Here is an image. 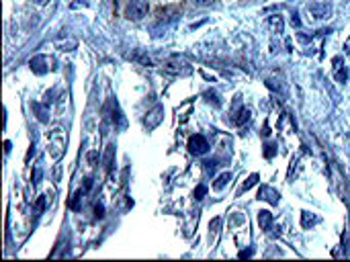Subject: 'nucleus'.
Here are the masks:
<instances>
[{"instance_id": "f257e3e1", "label": "nucleus", "mask_w": 350, "mask_h": 262, "mask_svg": "<svg viewBox=\"0 0 350 262\" xmlns=\"http://www.w3.org/2000/svg\"><path fill=\"white\" fill-rule=\"evenodd\" d=\"M148 15V2L146 0H131L125 6V17L129 21H142Z\"/></svg>"}, {"instance_id": "f03ea898", "label": "nucleus", "mask_w": 350, "mask_h": 262, "mask_svg": "<svg viewBox=\"0 0 350 262\" xmlns=\"http://www.w3.org/2000/svg\"><path fill=\"white\" fill-rule=\"evenodd\" d=\"M189 152L191 154H195V156H203V154H207L209 152V142L205 140V135H201V133H197V135H191V140H189Z\"/></svg>"}, {"instance_id": "7ed1b4c3", "label": "nucleus", "mask_w": 350, "mask_h": 262, "mask_svg": "<svg viewBox=\"0 0 350 262\" xmlns=\"http://www.w3.org/2000/svg\"><path fill=\"white\" fill-rule=\"evenodd\" d=\"M166 70L174 72V74H189L191 72V64L186 62L184 58H180V55H172V58L166 60Z\"/></svg>"}, {"instance_id": "20e7f679", "label": "nucleus", "mask_w": 350, "mask_h": 262, "mask_svg": "<svg viewBox=\"0 0 350 262\" xmlns=\"http://www.w3.org/2000/svg\"><path fill=\"white\" fill-rule=\"evenodd\" d=\"M258 199L271 203V205H278V201H281V195H278V191H275L273 187L262 185V187L258 189Z\"/></svg>"}, {"instance_id": "39448f33", "label": "nucleus", "mask_w": 350, "mask_h": 262, "mask_svg": "<svg viewBox=\"0 0 350 262\" xmlns=\"http://www.w3.org/2000/svg\"><path fill=\"white\" fill-rule=\"evenodd\" d=\"M309 13L313 19H325V17H330L332 8L325 2H313V4H309Z\"/></svg>"}, {"instance_id": "423d86ee", "label": "nucleus", "mask_w": 350, "mask_h": 262, "mask_svg": "<svg viewBox=\"0 0 350 262\" xmlns=\"http://www.w3.org/2000/svg\"><path fill=\"white\" fill-rule=\"evenodd\" d=\"M162 113H164V109H162L160 105H158L154 111H150V113H148V117H146V125H148L150 129H151V127H156V125L162 121Z\"/></svg>"}, {"instance_id": "0eeeda50", "label": "nucleus", "mask_w": 350, "mask_h": 262, "mask_svg": "<svg viewBox=\"0 0 350 262\" xmlns=\"http://www.w3.org/2000/svg\"><path fill=\"white\" fill-rule=\"evenodd\" d=\"M250 119V111L246 109V107H240V111L238 113H233V115L227 119L231 125H242L244 121H248Z\"/></svg>"}, {"instance_id": "6e6552de", "label": "nucleus", "mask_w": 350, "mask_h": 262, "mask_svg": "<svg viewBox=\"0 0 350 262\" xmlns=\"http://www.w3.org/2000/svg\"><path fill=\"white\" fill-rule=\"evenodd\" d=\"M45 62H48V60L41 58V55H37V58H33V60L29 62V64H31V70H33L35 74H45V72H48V68L43 66Z\"/></svg>"}, {"instance_id": "1a4fd4ad", "label": "nucleus", "mask_w": 350, "mask_h": 262, "mask_svg": "<svg viewBox=\"0 0 350 262\" xmlns=\"http://www.w3.org/2000/svg\"><path fill=\"white\" fill-rule=\"evenodd\" d=\"M258 225L262 227V230H271V225H273V215H271V211H260V213H258Z\"/></svg>"}, {"instance_id": "9d476101", "label": "nucleus", "mask_w": 350, "mask_h": 262, "mask_svg": "<svg viewBox=\"0 0 350 262\" xmlns=\"http://www.w3.org/2000/svg\"><path fill=\"white\" fill-rule=\"evenodd\" d=\"M33 111L37 113V119L41 121V123H45V121H50V117H48V113H50V109L45 107V105H39V102H33Z\"/></svg>"}, {"instance_id": "9b49d317", "label": "nucleus", "mask_w": 350, "mask_h": 262, "mask_svg": "<svg viewBox=\"0 0 350 262\" xmlns=\"http://www.w3.org/2000/svg\"><path fill=\"white\" fill-rule=\"evenodd\" d=\"M229 180H231V174H229V172H224V174H219V176H217V180L213 182V189H215V191H221V189H224V187L227 185Z\"/></svg>"}, {"instance_id": "f8f14e48", "label": "nucleus", "mask_w": 350, "mask_h": 262, "mask_svg": "<svg viewBox=\"0 0 350 262\" xmlns=\"http://www.w3.org/2000/svg\"><path fill=\"white\" fill-rule=\"evenodd\" d=\"M268 25L275 29V33H283V17H278V15L271 17L268 19Z\"/></svg>"}, {"instance_id": "ddd939ff", "label": "nucleus", "mask_w": 350, "mask_h": 262, "mask_svg": "<svg viewBox=\"0 0 350 262\" xmlns=\"http://www.w3.org/2000/svg\"><path fill=\"white\" fill-rule=\"evenodd\" d=\"M313 223H318V217H316V215H309L307 211L301 215V225H303V227H309V225H313Z\"/></svg>"}, {"instance_id": "4468645a", "label": "nucleus", "mask_w": 350, "mask_h": 262, "mask_svg": "<svg viewBox=\"0 0 350 262\" xmlns=\"http://www.w3.org/2000/svg\"><path fill=\"white\" fill-rule=\"evenodd\" d=\"M113 154H115V147L107 145V154H104V166H107V170L113 168Z\"/></svg>"}, {"instance_id": "2eb2a0df", "label": "nucleus", "mask_w": 350, "mask_h": 262, "mask_svg": "<svg viewBox=\"0 0 350 262\" xmlns=\"http://www.w3.org/2000/svg\"><path fill=\"white\" fill-rule=\"evenodd\" d=\"M336 80H338V82H346V80H348V70H346V68H344V70L336 68Z\"/></svg>"}, {"instance_id": "dca6fc26", "label": "nucleus", "mask_w": 350, "mask_h": 262, "mask_svg": "<svg viewBox=\"0 0 350 262\" xmlns=\"http://www.w3.org/2000/svg\"><path fill=\"white\" fill-rule=\"evenodd\" d=\"M256 182H258V174H250V178L246 180V182H244V191H248V189H252L254 185H256Z\"/></svg>"}, {"instance_id": "f3484780", "label": "nucleus", "mask_w": 350, "mask_h": 262, "mask_svg": "<svg viewBox=\"0 0 350 262\" xmlns=\"http://www.w3.org/2000/svg\"><path fill=\"white\" fill-rule=\"evenodd\" d=\"M82 195H84V192H76L74 199L70 201V207H72V209H78V207H80V199H82Z\"/></svg>"}, {"instance_id": "a211bd4d", "label": "nucleus", "mask_w": 350, "mask_h": 262, "mask_svg": "<svg viewBox=\"0 0 350 262\" xmlns=\"http://www.w3.org/2000/svg\"><path fill=\"white\" fill-rule=\"evenodd\" d=\"M205 192H207V187H203V185L197 187V189H195V199H203Z\"/></svg>"}, {"instance_id": "6ab92c4d", "label": "nucleus", "mask_w": 350, "mask_h": 262, "mask_svg": "<svg viewBox=\"0 0 350 262\" xmlns=\"http://www.w3.org/2000/svg\"><path fill=\"white\" fill-rule=\"evenodd\" d=\"M217 0H193V4H197V6H211Z\"/></svg>"}, {"instance_id": "aec40b11", "label": "nucleus", "mask_w": 350, "mask_h": 262, "mask_svg": "<svg viewBox=\"0 0 350 262\" xmlns=\"http://www.w3.org/2000/svg\"><path fill=\"white\" fill-rule=\"evenodd\" d=\"M275 152H276V145H275V143H268V145H266V150H264L266 158H273V156H275Z\"/></svg>"}, {"instance_id": "412c9836", "label": "nucleus", "mask_w": 350, "mask_h": 262, "mask_svg": "<svg viewBox=\"0 0 350 262\" xmlns=\"http://www.w3.org/2000/svg\"><path fill=\"white\" fill-rule=\"evenodd\" d=\"M95 217H99V219L104 217V207L102 205H95Z\"/></svg>"}, {"instance_id": "4be33fe9", "label": "nucleus", "mask_w": 350, "mask_h": 262, "mask_svg": "<svg viewBox=\"0 0 350 262\" xmlns=\"http://www.w3.org/2000/svg\"><path fill=\"white\" fill-rule=\"evenodd\" d=\"M97 158H99V154H97V152H90V154H88V162L92 164V162L97 160Z\"/></svg>"}, {"instance_id": "5701e85b", "label": "nucleus", "mask_w": 350, "mask_h": 262, "mask_svg": "<svg viewBox=\"0 0 350 262\" xmlns=\"http://www.w3.org/2000/svg\"><path fill=\"white\" fill-rule=\"evenodd\" d=\"M219 223H221V219H215V221H211V230H213V232H217V227H219Z\"/></svg>"}, {"instance_id": "b1692460", "label": "nucleus", "mask_w": 350, "mask_h": 262, "mask_svg": "<svg viewBox=\"0 0 350 262\" xmlns=\"http://www.w3.org/2000/svg\"><path fill=\"white\" fill-rule=\"evenodd\" d=\"M291 21H293V25H297V27L301 25V21H299V17H297V15H293V19H291Z\"/></svg>"}, {"instance_id": "393cba45", "label": "nucleus", "mask_w": 350, "mask_h": 262, "mask_svg": "<svg viewBox=\"0 0 350 262\" xmlns=\"http://www.w3.org/2000/svg\"><path fill=\"white\" fill-rule=\"evenodd\" d=\"M344 49L350 53V37H348V39H346V43H344Z\"/></svg>"}, {"instance_id": "a878e982", "label": "nucleus", "mask_w": 350, "mask_h": 262, "mask_svg": "<svg viewBox=\"0 0 350 262\" xmlns=\"http://www.w3.org/2000/svg\"><path fill=\"white\" fill-rule=\"evenodd\" d=\"M35 2H37V4H45V2H48V0H35Z\"/></svg>"}]
</instances>
